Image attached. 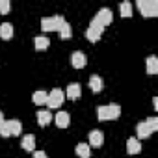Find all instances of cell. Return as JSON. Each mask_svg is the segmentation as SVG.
<instances>
[{
	"mask_svg": "<svg viewBox=\"0 0 158 158\" xmlns=\"http://www.w3.org/2000/svg\"><path fill=\"white\" fill-rule=\"evenodd\" d=\"M80 93H82V89H80V84L73 82V84H69V86H67V93H65V97H67L69 101H74V99H78V97H80Z\"/></svg>",
	"mask_w": 158,
	"mask_h": 158,
	"instance_id": "ba28073f",
	"label": "cell"
},
{
	"mask_svg": "<svg viewBox=\"0 0 158 158\" xmlns=\"http://www.w3.org/2000/svg\"><path fill=\"white\" fill-rule=\"evenodd\" d=\"M48 45H50V39L45 37V35H37V37L34 39V47H35V50H47Z\"/></svg>",
	"mask_w": 158,
	"mask_h": 158,
	"instance_id": "9a60e30c",
	"label": "cell"
},
{
	"mask_svg": "<svg viewBox=\"0 0 158 158\" xmlns=\"http://www.w3.org/2000/svg\"><path fill=\"white\" fill-rule=\"evenodd\" d=\"M119 115H121V106L119 104H106V106L97 108L99 121H114V119H119Z\"/></svg>",
	"mask_w": 158,
	"mask_h": 158,
	"instance_id": "6da1fadb",
	"label": "cell"
},
{
	"mask_svg": "<svg viewBox=\"0 0 158 158\" xmlns=\"http://www.w3.org/2000/svg\"><path fill=\"white\" fill-rule=\"evenodd\" d=\"M34 158H47V152L45 151H35L34 152Z\"/></svg>",
	"mask_w": 158,
	"mask_h": 158,
	"instance_id": "4316f807",
	"label": "cell"
},
{
	"mask_svg": "<svg viewBox=\"0 0 158 158\" xmlns=\"http://www.w3.org/2000/svg\"><path fill=\"white\" fill-rule=\"evenodd\" d=\"M58 32H60V37H61V39H69V37L73 35V28H71V24H69V23H63V24L60 26V30H58Z\"/></svg>",
	"mask_w": 158,
	"mask_h": 158,
	"instance_id": "7402d4cb",
	"label": "cell"
},
{
	"mask_svg": "<svg viewBox=\"0 0 158 158\" xmlns=\"http://www.w3.org/2000/svg\"><path fill=\"white\" fill-rule=\"evenodd\" d=\"M0 37L6 39V41L13 37V26L10 23H2V24H0Z\"/></svg>",
	"mask_w": 158,
	"mask_h": 158,
	"instance_id": "5bb4252c",
	"label": "cell"
},
{
	"mask_svg": "<svg viewBox=\"0 0 158 158\" xmlns=\"http://www.w3.org/2000/svg\"><path fill=\"white\" fill-rule=\"evenodd\" d=\"M104 143V134L101 130H91L89 132V145L91 147H101Z\"/></svg>",
	"mask_w": 158,
	"mask_h": 158,
	"instance_id": "9c48e42d",
	"label": "cell"
},
{
	"mask_svg": "<svg viewBox=\"0 0 158 158\" xmlns=\"http://www.w3.org/2000/svg\"><path fill=\"white\" fill-rule=\"evenodd\" d=\"M0 136L2 138H10L11 134H10V127H8V121H4L2 125H0Z\"/></svg>",
	"mask_w": 158,
	"mask_h": 158,
	"instance_id": "484cf974",
	"label": "cell"
},
{
	"mask_svg": "<svg viewBox=\"0 0 158 158\" xmlns=\"http://www.w3.org/2000/svg\"><path fill=\"white\" fill-rule=\"evenodd\" d=\"M65 23L63 15H54V17H45L41 19V30L45 32H54V30H60V26Z\"/></svg>",
	"mask_w": 158,
	"mask_h": 158,
	"instance_id": "3957f363",
	"label": "cell"
},
{
	"mask_svg": "<svg viewBox=\"0 0 158 158\" xmlns=\"http://www.w3.org/2000/svg\"><path fill=\"white\" fill-rule=\"evenodd\" d=\"M63 99H65V93L58 88H54L50 93H48V99H47V106L48 108H60L63 104Z\"/></svg>",
	"mask_w": 158,
	"mask_h": 158,
	"instance_id": "277c9868",
	"label": "cell"
},
{
	"mask_svg": "<svg viewBox=\"0 0 158 158\" xmlns=\"http://www.w3.org/2000/svg\"><path fill=\"white\" fill-rule=\"evenodd\" d=\"M145 125L149 127V130H151V132H156V130H158V117H154V115H152V117H149V119L145 121Z\"/></svg>",
	"mask_w": 158,
	"mask_h": 158,
	"instance_id": "cb8c5ba5",
	"label": "cell"
},
{
	"mask_svg": "<svg viewBox=\"0 0 158 158\" xmlns=\"http://www.w3.org/2000/svg\"><path fill=\"white\" fill-rule=\"evenodd\" d=\"M139 151H141L139 139L138 138H128V141H127V152L128 154H138Z\"/></svg>",
	"mask_w": 158,
	"mask_h": 158,
	"instance_id": "8fae6325",
	"label": "cell"
},
{
	"mask_svg": "<svg viewBox=\"0 0 158 158\" xmlns=\"http://www.w3.org/2000/svg\"><path fill=\"white\" fill-rule=\"evenodd\" d=\"M86 63H88V58H86L84 52H80V50H74V52H73V56H71V65H73L74 69H84Z\"/></svg>",
	"mask_w": 158,
	"mask_h": 158,
	"instance_id": "5b68a950",
	"label": "cell"
},
{
	"mask_svg": "<svg viewBox=\"0 0 158 158\" xmlns=\"http://www.w3.org/2000/svg\"><path fill=\"white\" fill-rule=\"evenodd\" d=\"M52 119H54V123H56V127H58V128H67V127H69V123H71V117H69V114H67V112H58Z\"/></svg>",
	"mask_w": 158,
	"mask_h": 158,
	"instance_id": "52a82bcc",
	"label": "cell"
},
{
	"mask_svg": "<svg viewBox=\"0 0 158 158\" xmlns=\"http://www.w3.org/2000/svg\"><path fill=\"white\" fill-rule=\"evenodd\" d=\"M101 35H102V30H97V28H91V26L86 30V37H88L91 43L99 41V39H101Z\"/></svg>",
	"mask_w": 158,
	"mask_h": 158,
	"instance_id": "ffe728a7",
	"label": "cell"
},
{
	"mask_svg": "<svg viewBox=\"0 0 158 158\" xmlns=\"http://www.w3.org/2000/svg\"><path fill=\"white\" fill-rule=\"evenodd\" d=\"M35 117H37V123H39V127H47V125L52 121V114H50L48 110H39Z\"/></svg>",
	"mask_w": 158,
	"mask_h": 158,
	"instance_id": "7c38bea8",
	"label": "cell"
},
{
	"mask_svg": "<svg viewBox=\"0 0 158 158\" xmlns=\"http://www.w3.org/2000/svg\"><path fill=\"white\" fill-rule=\"evenodd\" d=\"M2 123H4V114L0 112V125H2Z\"/></svg>",
	"mask_w": 158,
	"mask_h": 158,
	"instance_id": "f1b7e54d",
	"label": "cell"
},
{
	"mask_svg": "<svg viewBox=\"0 0 158 158\" xmlns=\"http://www.w3.org/2000/svg\"><path fill=\"white\" fill-rule=\"evenodd\" d=\"M119 11H121V17H132V6H130V2H121L119 4Z\"/></svg>",
	"mask_w": 158,
	"mask_h": 158,
	"instance_id": "603a6c76",
	"label": "cell"
},
{
	"mask_svg": "<svg viewBox=\"0 0 158 158\" xmlns=\"http://www.w3.org/2000/svg\"><path fill=\"white\" fill-rule=\"evenodd\" d=\"M21 147H23L24 151H28V152H32V151L35 149V138H34L32 134H28V136H24V138L21 139Z\"/></svg>",
	"mask_w": 158,
	"mask_h": 158,
	"instance_id": "4fadbf2b",
	"label": "cell"
},
{
	"mask_svg": "<svg viewBox=\"0 0 158 158\" xmlns=\"http://www.w3.org/2000/svg\"><path fill=\"white\" fill-rule=\"evenodd\" d=\"M47 99H48V93H47V91H41V89L32 95V101H34V104H37V106L47 104Z\"/></svg>",
	"mask_w": 158,
	"mask_h": 158,
	"instance_id": "ac0fdd59",
	"label": "cell"
},
{
	"mask_svg": "<svg viewBox=\"0 0 158 158\" xmlns=\"http://www.w3.org/2000/svg\"><path fill=\"white\" fill-rule=\"evenodd\" d=\"M89 88H91L93 93H101V91H102L104 82H102V78H101L99 74H93V76L89 78Z\"/></svg>",
	"mask_w": 158,
	"mask_h": 158,
	"instance_id": "30bf717a",
	"label": "cell"
},
{
	"mask_svg": "<svg viewBox=\"0 0 158 158\" xmlns=\"http://www.w3.org/2000/svg\"><path fill=\"white\" fill-rule=\"evenodd\" d=\"M152 106H154V108H158V99H156V97L152 99Z\"/></svg>",
	"mask_w": 158,
	"mask_h": 158,
	"instance_id": "83f0119b",
	"label": "cell"
},
{
	"mask_svg": "<svg viewBox=\"0 0 158 158\" xmlns=\"http://www.w3.org/2000/svg\"><path fill=\"white\" fill-rule=\"evenodd\" d=\"M8 127H10V134L11 136H19L23 132V127H21V123L17 119H10L8 121Z\"/></svg>",
	"mask_w": 158,
	"mask_h": 158,
	"instance_id": "44dd1931",
	"label": "cell"
},
{
	"mask_svg": "<svg viewBox=\"0 0 158 158\" xmlns=\"http://www.w3.org/2000/svg\"><path fill=\"white\" fill-rule=\"evenodd\" d=\"M95 19L102 24V28L104 26H108L110 23H112V19H114V15H112V11L108 10V8H102V10H99L97 11V15H95Z\"/></svg>",
	"mask_w": 158,
	"mask_h": 158,
	"instance_id": "8992f818",
	"label": "cell"
},
{
	"mask_svg": "<svg viewBox=\"0 0 158 158\" xmlns=\"http://www.w3.org/2000/svg\"><path fill=\"white\" fill-rule=\"evenodd\" d=\"M10 10H11L10 0H0V13L6 15V13H10Z\"/></svg>",
	"mask_w": 158,
	"mask_h": 158,
	"instance_id": "d4e9b609",
	"label": "cell"
},
{
	"mask_svg": "<svg viewBox=\"0 0 158 158\" xmlns=\"http://www.w3.org/2000/svg\"><path fill=\"white\" fill-rule=\"evenodd\" d=\"M147 73L149 74H156L158 73V58L156 56H149L147 58Z\"/></svg>",
	"mask_w": 158,
	"mask_h": 158,
	"instance_id": "d6986e66",
	"label": "cell"
},
{
	"mask_svg": "<svg viewBox=\"0 0 158 158\" xmlns=\"http://www.w3.org/2000/svg\"><path fill=\"white\" fill-rule=\"evenodd\" d=\"M136 6L139 8L143 17H156L158 15V2L156 0H138Z\"/></svg>",
	"mask_w": 158,
	"mask_h": 158,
	"instance_id": "7a4b0ae2",
	"label": "cell"
},
{
	"mask_svg": "<svg viewBox=\"0 0 158 158\" xmlns=\"http://www.w3.org/2000/svg\"><path fill=\"white\" fill-rule=\"evenodd\" d=\"M74 152L80 156V158H89V156H91V149H89V145H86V143H78V145L74 147Z\"/></svg>",
	"mask_w": 158,
	"mask_h": 158,
	"instance_id": "2e32d148",
	"label": "cell"
},
{
	"mask_svg": "<svg viewBox=\"0 0 158 158\" xmlns=\"http://www.w3.org/2000/svg\"><path fill=\"white\" fill-rule=\"evenodd\" d=\"M136 134H138V139H147L152 132L149 130V127H147L145 123H138V127H136Z\"/></svg>",
	"mask_w": 158,
	"mask_h": 158,
	"instance_id": "e0dca14e",
	"label": "cell"
}]
</instances>
